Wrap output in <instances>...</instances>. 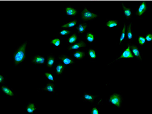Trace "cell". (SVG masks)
Masks as SVG:
<instances>
[{
	"instance_id": "cell-5",
	"label": "cell",
	"mask_w": 152,
	"mask_h": 114,
	"mask_svg": "<svg viewBox=\"0 0 152 114\" xmlns=\"http://www.w3.org/2000/svg\"><path fill=\"white\" fill-rule=\"evenodd\" d=\"M39 90L45 91L51 95H58L56 89V83L47 82L44 86L43 88L39 89Z\"/></svg>"
},
{
	"instance_id": "cell-21",
	"label": "cell",
	"mask_w": 152,
	"mask_h": 114,
	"mask_svg": "<svg viewBox=\"0 0 152 114\" xmlns=\"http://www.w3.org/2000/svg\"><path fill=\"white\" fill-rule=\"evenodd\" d=\"M78 24V21L75 20L68 22L64 24L62 26H61V29H71L75 28L76 27L77 25Z\"/></svg>"
},
{
	"instance_id": "cell-13",
	"label": "cell",
	"mask_w": 152,
	"mask_h": 114,
	"mask_svg": "<svg viewBox=\"0 0 152 114\" xmlns=\"http://www.w3.org/2000/svg\"><path fill=\"white\" fill-rule=\"evenodd\" d=\"M66 67V65L62 64L61 62H56L53 66L54 73L57 75L63 74V72Z\"/></svg>"
},
{
	"instance_id": "cell-11",
	"label": "cell",
	"mask_w": 152,
	"mask_h": 114,
	"mask_svg": "<svg viewBox=\"0 0 152 114\" xmlns=\"http://www.w3.org/2000/svg\"><path fill=\"white\" fill-rule=\"evenodd\" d=\"M0 89L2 93L6 95L7 97H14L15 93L13 89L10 87V86L6 84H1L0 86Z\"/></svg>"
},
{
	"instance_id": "cell-26",
	"label": "cell",
	"mask_w": 152,
	"mask_h": 114,
	"mask_svg": "<svg viewBox=\"0 0 152 114\" xmlns=\"http://www.w3.org/2000/svg\"><path fill=\"white\" fill-rule=\"evenodd\" d=\"M87 27H88V25L86 23H81L77 26L75 28L79 34L82 35L86 32Z\"/></svg>"
},
{
	"instance_id": "cell-18",
	"label": "cell",
	"mask_w": 152,
	"mask_h": 114,
	"mask_svg": "<svg viewBox=\"0 0 152 114\" xmlns=\"http://www.w3.org/2000/svg\"><path fill=\"white\" fill-rule=\"evenodd\" d=\"M85 52L82 50H77L73 51L72 57L78 61H83L85 57Z\"/></svg>"
},
{
	"instance_id": "cell-24",
	"label": "cell",
	"mask_w": 152,
	"mask_h": 114,
	"mask_svg": "<svg viewBox=\"0 0 152 114\" xmlns=\"http://www.w3.org/2000/svg\"><path fill=\"white\" fill-rule=\"evenodd\" d=\"M123 8L124 16L126 18L130 19L132 18L133 15V11L132 9L129 8L127 6L124 4H122Z\"/></svg>"
},
{
	"instance_id": "cell-6",
	"label": "cell",
	"mask_w": 152,
	"mask_h": 114,
	"mask_svg": "<svg viewBox=\"0 0 152 114\" xmlns=\"http://www.w3.org/2000/svg\"><path fill=\"white\" fill-rule=\"evenodd\" d=\"M87 46V43L84 40L77 41L75 43L68 46L67 49V52L74 51L80 49H83Z\"/></svg>"
},
{
	"instance_id": "cell-9",
	"label": "cell",
	"mask_w": 152,
	"mask_h": 114,
	"mask_svg": "<svg viewBox=\"0 0 152 114\" xmlns=\"http://www.w3.org/2000/svg\"><path fill=\"white\" fill-rule=\"evenodd\" d=\"M98 95H95L90 92H84L80 98V101L86 102L92 104L95 101L96 98Z\"/></svg>"
},
{
	"instance_id": "cell-23",
	"label": "cell",
	"mask_w": 152,
	"mask_h": 114,
	"mask_svg": "<svg viewBox=\"0 0 152 114\" xmlns=\"http://www.w3.org/2000/svg\"><path fill=\"white\" fill-rule=\"evenodd\" d=\"M44 76L48 82L56 83V78L54 74V72H44Z\"/></svg>"
},
{
	"instance_id": "cell-30",
	"label": "cell",
	"mask_w": 152,
	"mask_h": 114,
	"mask_svg": "<svg viewBox=\"0 0 152 114\" xmlns=\"http://www.w3.org/2000/svg\"><path fill=\"white\" fill-rule=\"evenodd\" d=\"M72 33V32L69 29H61L58 35L59 36H68Z\"/></svg>"
},
{
	"instance_id": "cell-15",
	"label": "cell",
	"mask_w": 152,
	"mask_h": 114,
	"mask_svg": "<svg viewBox=\"0 0 152 114\" xmlns=\"http://www.w3.org/2000/svg\"><path fill=\"white\" fill-rule=\"evenodd\" d=\"M24 109L27 114H33L37 111V104L33 102H28L25 105Z\"/></svg>"
},
{
	"instance_id": "cell-2",
	"label": "cell",
	"mask_w": 152,
	"mask_h": 114,
	"mask_svg": "<svg viewBox=\"0 0 152 114\" xmlns=\"http://www.w3.org/2000/svg\"><path fill=\"white\" fill-rule=\"evenodd\" d=\"M123 95L119 93H111L107 98V103L115 108H120L123 105Z\"/></svg>"
},
{
	"instance_id": "cell-20",
	"label": "cell",
	"mask_w": 152,
	"mask_h": 114,
	"mask_svg": "<svg viewBox=\"0 0 152 114\" xmlns=\"http://www.w3.org/2000/svg\"><path fill=\"white\" fill-rule=\"evenodd\" d=\"M64 13L67 16L74 17L77 15V9L72 6H66L64 10Z\"/></svg>"
},
{
	"instance_id": "cell-7",
	"label": "cell",
	"mask_w": 152,
	"mask_h": 114,
	"mask_svg": "<svg viewBox=\"0 0 152 114\" xmlns=\"http://www.w3.org/2000/svg\"><path fill=\"white\" fill-rule=\"evenodd\" d=\"M47 57L45 56L36 54L31 57V64L33 65H45Z\"/></svg>"
},
{
	"instance_id": "cell-12",
	"label": "cell",
	"mask_w": 152,
	"mask_h": 114,
	"mask_svg": "<svg viewBox=\"0 0 152 114\" xmlns=\"http://www.w3.org/2000/svg\"><path fill=\"white\" fill-rule=\"evenodd\" d=\"M57 59L58 58L56 57V56L53 54L52 53L49 54L48 57H47L45 66L48 68L53 67L57 62Z\"/></svg>"
},
{
	"instance_id": "cell-27",
	"label": "cell",
	"mask_w": 152,
	"mask_h": 114,
	"mask_svg": "<svg viewBox=\"0 0 152 114\" xmlns=\"http://www.w3.org/2000/svg\"><path fill=\"white\" fill-rule=\"evenodd\" d=\"M85 38H86V41L88 43L91 44L95 41L96 36L94 33L92 32H88L85 35Z\"/></svg>"
},
{
	"instance_id": "cell-17",
	"label": "cell",
	"mask_w": 152,
	"mask_h": 114,
	"mask_svg": "<svg viewBox=\"0 0 152 114\" xmlns=\"http://www.w3.org/2000/svg\"><path fill=\"white\" fill-rule=\"evenodd\" d=\"M119 25V21L115 20L107 19L105 23V26L108 29L117 28Z\"/></svg>"
},
{
	"instance_id": "cell-4",
	"label": "cell",
	"mask_w": 152,
	"mask_h": 114,
	"mask_svg": "<svg viewBox=\"0 0 152 114\" xmlns=\"http://www.w3.org/2000/svg\"><path fill=\"white\" fill-rule=\"evenodd\" d=\"M124 58H135L131 52L129 44H128L126 47L122 51L120 54L119 55L114 61L115 62H118L120 60Z\"/></svg>"
},
{
	"instance_id": "cell-31",
	"label": "cell",
	"mask_w": 152,
	"mask_h": 114,
	"mask_svg": "<svg viewBox=\"0 0 152 114\" xmlns=\"http://www.w3.org/2000/svg\"><path fill=\"white\" fill-rule=\"evenodd\" d=\"M100 113V109L96 106H94L91 108L90 114H99Z\"/></svg>"
},
{
	"instance_id": "cell-28",
	"label": "cell",
	"mask_w": 152,
	"mask_h": 114,
	"mask_svg": "<svg viewBox=\"0 0 152 114\" xmlns=\"http://www.w3.org/2000/svg\"><path fill=\"white\" fill-rule=\"evenodd\" d=\"M86 54L90 60H96V50L95 49L92 48L88 49Z\"/></svg>"
},
{
	"instance_id": "cell-33",
	"label": "cell",
	"mask_w": 152,
	"mask_h": 114,
	"mask_svg": "<svg viewBox=\"0 0 152 114\" xmlns=\"http://www.w3.org/2000/svg\"><path fill=\"white\" fill-rule=\"evenodd\" d=\"M6 76L4 75L1 73L0 74V84H4L6 83Z\"/></svg>"
},
{
	"instance_id": "cell-8",
	"label": "cell",
	"mask_w": 152,
	"mask_h": 114,
	"mask_svg": "<svg viewBox=\"0 0 152 114\" xmlns=\"http://www.w3.org/2000/svg\"><path fill=\"white\" fill-rule=\"evenodd\" d=\"M58 59L60 61V62L64 64V65H73L75 64L76 62L75 59L72 57L71 56L66 55L62 54L60 55L58 57Z\"/></svg>"
},
{
	"instance_id": "cell-29",
	"label": "cell",
	"mask_w": 152,
	"mask_h": 114,
	"mask_svg": "<svg viewBox=\"0 0 152 114\" xmlns=\"http://www.w3.org/2000/svg\"><path fill=\"white\" fill-rule=\"evenodd\" d=\"M147 41L144 36H138L137 38V43L138 45L142 46L146 44Z\"/></svg>"
},
{
	"instance_id": "cell-32",
	"label": "cell",
	"mask_w": 152,
	"mask_h": 114,
	"mask_svg": "<svg viewBox=\"0 0 152 114\" xmlns=\"http://www.w3.org/2000/svg\"><path fill=\"white\" fill-rule=\"evenodd\" d=\"M145 38L146 39L147 41L148 42H152V34L151 33H147L146 35L144 36Z\"/></svg>"
},
{
	"instance_id": "cell-14",
	"label": "cell",
	"mask_w": 152,
	"mask_h": 114,
	"mask_svg": "<svg viewBox=\"0 0 152 114\" xmlns=\"http://www.w3.org/2000/svg\"><path fill=\"white\" fill-rule=\"evenodd\" d=\"M148 5L145 2H142L138 6L137 10V15L138 17H142L145 14L148 9Z\"/></svg>"
},
{
	"instance_id": "cell-19",
	"label": "cell",
	"mask_w": 152,
	"mask_h": 114,
	"mask_svg": "<svg viewBox=\"0 0 152 114\" xmlns=\"http://www.w3.org/2000/svg\"><path fill=\"white\" fill-rule=\"evenodd\" d=\"M133 28L132 23H130L126 28V39L129 42L133 40Z\"/></svg>"
},
{
	"instance_id": "cell-16",
	"label": "cell",
	"mask_w": 152,
	"mask_h": 114,
	"mask_svg": "<svg viewBox=\"0 0 152 114\" xmlns=\"http://www.w3.org/2000/svg\"><path fill=\"white\" fill-rule=\"evenodd\" d=\"M63 43V40L60 37H55L50 40V44L54 49H58L61 47Z\"/></svg>"
},
{
	"instance_id": "cell-22",
	"label": "cell",
	"mask_w": 152,
	"mask_h": 114,
	"mask_svg": "<svg viewBox=\"0 0 152 114\" xmlns=\"http://www.w3.org/2000/svg\"><path fill=\"white\" fill-rule=\"evenodd\" d=\"M78 35L76 33H74L69 35L66 38V44L68 46L73 44L78 41Z\"/></svg>"
},
{
	"instance_id": "cell-25",
	"label": "cell",
	"mask_w": 152,
	"mask_h": 114,
	"mask_svg": "<svg viewBox=\"0 0 152 114\" xmlns=\"http://www.w3.org/2000/svg\"><path fill=\"white\" fill-rule=\"evenodd\" d=\"M126 24L124 25V27L121 30L120 33V38L119 41L118 42V45H121L123 44L126 40Z\"/></svg>"
},
{
	"instance_id": "cell-3",
	"label": "cell",
	"mask_w": 152,
	"mask_h": 114,
	"mask_svg": "<svg viewBox=\"0 0 152 114\" xmlns=\"http://www.w3.org/2000/svg\"><path fill=\"white\" fill-rule=\"evenodd\" d=\"M82 19L84 21H89L95 19L99 16L97 13L93 12L87 8H85L82 10L81 13Z\"/></svg>"
},
{
	"instance_id": "cell-10",
	"label": "cell",
	"mask_w": 152,
	"mask_h": 114,
	"mask_svg": "<svg viewBox=\"0 0 152 114\" xmlns=\"http://www.w3.org/2000/svg\"><path fill=\"white\" fill-rule=\"evenodd\" d=\"M130 49L132 54H133L134 57L138 60L139 62L142 61V53L140 51V49L138 46L134 44L130 46Z\"/></svg>"
},
{
	"instance_id": "cell-1",
	"label": "cell",
	"mask_w": 152,
	"mask_h": 114,
	"mask_svg": "<svg viewBox=\"0 0 152 114\" xmlns=\"http://www.w3.org/2000/svg\"><path fill=\"white\" fill-rule=\"evenodd\" d=\"M28 41H26L21 44L14 50L12 53L13 67L16 68L19 65L23 64L26 60V51Z\"/></svg>"
}]
</instances>
